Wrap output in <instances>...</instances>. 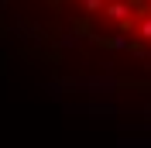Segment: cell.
<instances>
[{
    "label": "cell",
    "instance_id": "7a4b0ae2",
    "mask_svg": "<svg viewBox=\"0 0 151 148\" xmlns=\"http://www.w3.org/2000/svg\"><path fill=\"white\" fill-rule=\"evenodd\" d=\"M137 35H141L144 41H151V17H144V21H141V28H137Z\"/></svg>",
    "mask_w": 151,
    "mask_h": 148
},
{
    "label": "cell",
    "instance_id": "6da1fadb",
    "mask_svg": "<svg viewBox=\"0 0 151 148\" xmlns=\"http://www.w3.org/2000/svg\"><path fill=\"white\" fill-rule=\"evenodd\" d=\"M131 0H110V4H103V14L110 21H117V24H124V21H131Z\"/></svg>",
    "mask_w": 151,
    "mask_h": 148
},
{
    "label": "cell",
    "instance_id": "3957f363",
    "mask_svg": "<svg viewBox=\"0 0 151 148\" xmlns=\"http://www.w3.org/2000/svg\"><path fill=\"white\" fill-rule=\"evenodd\" d=\"M86 4V10H89V14H96V10H103V0H83Z\"/></svg>",
    "mask_w": 151,
    "mask_h": 148
}]
</instances>
